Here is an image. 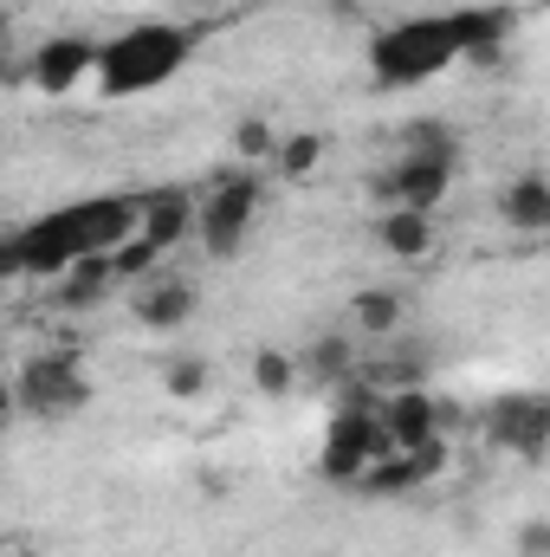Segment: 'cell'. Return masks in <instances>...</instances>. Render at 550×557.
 I'll use <instances>...</instances> for the list:
<instances>
[{"mask_svg": "<svg viewBox=\"0 0 550 557\" xmlns=\"http://www.w3.org/2000/svg\"><path fill=\"white\" fill-rule=\"evenodd\" d=\"M195 52V33L175 26V20H137L124 26L117 39H98V65H91V85L104 98H142L155 85H168Z\"/></svg>", "mask_w": 550, "mask_h": 557, "instance_id": "obj_1", "label": "cell"}, {"mask_svg": "<svg viewBox=\"0 0 550 557\" xmlns=\"http://www.w3.org/2000/svg\"><path fill=\"white\" fill-rule=\"evenodd\" d=\"M453 175H460V143L447 137L440 124H414L409 149H402L370 188H376V201H389V208H421V214H434V208L447 201Z\"/></svg>", "mask_w": 550, "mask_h": 557, "instance_id": "obj_2", "label": "cell"}, {"mask_svg": "<svg viewBox=\"0 0 550 557\" xmlns=\"http://www.w3.org/2000/svg\"><path fill=\"white\" fill-rule=\"evenodd\" d=\"M460 59V46H453V33H447V20L434 13V20H402V26H383L376 39H370V72H376V85L383 91H409V85H427L434 72H447Z\"/></svg>", "mask_w": 550, "mask_h": 557, "instance_id": "obj_3", "label": "cell"}, {"mask_svg": "<svg viewBox=\"0 0 550 557\" xmlns=\"http://www.w3.org/2000/svg\"><path fill=\"white\" fill-rule=\"evenodd\" d=\"M260 201H266V182L253 169H227L208 182V195L195 201V240L208 260H234L260 221Z\"/></svg>", "mask_w": 550, "mask_h": 557, "instance_id": "obj_4", "label": "cell"}, {"mask_svg": "<svg viewBox=\"0 0 550 557\" xmlns=\"http://www.w3.org/2000/svg\"><path fill=\"white\" fill-rule=\"evenodd\" d=\"M91 403V376L78 363V350H33L13 376V409H26L33 421H65Z\"/></svg>", "mask_w": 550, "mask_h": 557, "instance_id": "obj_5", "label": "cell"}, {"mask_svg": "<svg viewBox=\"0 0 550 557\" xmlns=\"http://www.w3.org/2000/svg\"><path fill=\"white\" fill-rule=\"evenodd\" d=\"M383 454H396L389 434H383V421L363 416V409H337L330 416V434H324V454H317V473L330 486H357V473L370 460H383Z\"/></svg>", "mask_w": 550, "mask_h": 557, "instance_id": "obj_6", "label": "cell"}, {"mask_svg": "<svg viewBox=\"0 0 550 557\" xmlns=\"http://www.w3.org/2000/svg\"><path fill=\"white\" fill-rule=\"evenodd\" d=\"M91 65H98V39H85V33H52V39L33 46L26 78H33V91L65 98V91H78V85L91 78Z\"/></svg>", "mask_w": 550, "mask_h": 557, "instance_id": "obj_7", "label": "cell"}, {"mask_svg": "<svg viewBox=\"0 0 550 557\" xmlns=\"http://www.w3.org/2000/svg\"><path fill=\"white\" fill-rule=\"evenodd\" d=\"M486 428H492L499 447H512V454L532 460V467L550 454V403L545 396H499V403L486 409Z\"/></svg>", "mask_w": 550, "mask_h": 557, "instance_id": "obj_8", "label": "cell"}, {"mask_svg": "<svg viewBox=\"0 0 550 557\" xmlns=\"http://www.w3.org/2000/svg\"><path fill=\"white\" fill-rule=\"evenodd\" d=\"M440 20H447V33H453L460 59H473V65H492V59L505 52L512 26H518V13H512V7H453V13H440Z\"/></svg>", "mask_w": 550, "mask_h": 557, "instance_id": "obj_9", "label": "cell"}, {"mask_svg": "<svg viewBox=\"0 0 550 557\" xmlns=\"http://www.w3.org/2000/svg\"><path fill=\"white\" fill-rule=\"evenodd\" d=\"M137 234L155 253H175L182 240H195V195L188 188H155L137 201Z\"/></svg>", "mask_w": 550, "mask_h": 557, "instance_id": "obj_10", "label": "cell"}, {"mask_svg": "<svg viewBox=\"0 0 550 557\" xmlns=\"http://www.w3.org/2000/svg\"><path fill=\"white\" fill-rule=\"evenodd\" d=\"M376 421H383V434H389V447H396V454L427 447L434 434H447V428H440V403H434L427 389H396V396H383Z\"/></svg>", "mask_w": 550, "mask_h": 557, "instance_id": "obj_11", "label": "cell"}, {"mask_svg": "<svg viewBox=\"0 0 550 557\" xmlns=\"http://www.w3.org/2000/svg\"><path fill=\"white\" fill-rule=\"evenodd\" d=\"M201 311V285L195 278H175V273H149L137 285V318L149 331H175Z\"/></svg>", "mask_w": 550, "mask_h": 557, "instance_id": "obj_12", "label": "cell"}, {"mask_svg": "<svg viewBox=\"0 0 550 557\" xmlns=\"http://www.w3.org/2000/svg\"><path fill=\"white\" fill-rule=\"evenodd\" d=\"M499 214H505V227H518V234H545L550 227V175L545 169L512 175V182L499 188Z\"/></svg>", "mask_w": 550, "mask_h": 557, "instance_id": "obj_13", "label": "cell"}, {"mask_svg": "<svg viewBox=\"0 0 550 557\" xmlns=\"http://www.w3.org/2000/svg\"><path fill=\"white\" fill-rule=\"evenodd\" d=\"M111 260L104 253H85V260H72L65 273H59V285H52V305L59 311H91V305H104L111 298Z\"/></svg>", "mask_w": 550, "mask_h": 557, "instance_id": "obj_14", "label": "cell"}, {"mask_svg": "<svg viewBox=\"0 0 550 557\" xmlns=\"http://www.w3.org/2000/svg\"><path fill=\"white\" fill-rule=\"evenodd\" d=\"M376 247L396 253V260H421V253L434 247V214H421V208H389V214L376 221Z\"/></svg>", "mask_w": 550, "mask_h": 557, "instance_id": "obj_15", "label": "cell"}, {"mask_svg": "<svg viewBox=\"0 0 550 557\" xmlns=\"http://www.w3.org/2000/svg\"><path fill=\"white\" fill-rule=\"evenodd\" d=\"M350 370H357V344H350L343 331H324V337L304 350V363H298V376H311V383H324V389H337Z\"/></svg>", "mask_w": 550, "mask_h": 557, "instance_id": "obj_16", "label": "cell"}, {"mask_svg": "<svg viewBox=\"0 0 550 557\" xmlns=\"http://www.w3.org/2000/svg\"><path fill=\"white\" fill-rule=\"evenodd\" d=\"M350 318H357L363 331H376V337H396L402 318H409V298H402V292H357V298H350Z\"/></svg>", "mask_w": 550, "mask_h": 557, "instance_id": "obj_17", "label": "cell"}, {"mask_svg": "<svg viewBox=\"0 0 550 557\" xmlns=\"http://www.w3.org/2000/svg\"><path fill=\"white\" fill-rule=\"evenodd\" d=\"M253 389H260V396H291V389H298V363H291V357H285V350H260V357H253Z\"/></svg>", "mask_w": 550, "mask_h": 557, "instance_id": "obj_18", "label": "cell"}, {"mask_svg": "<svg viewBox=\"0 0 550 557\" xmlns=\"http://www.w3.org/2000/svg\"><path fill=\"white\" fill-rule=\"evenodd\" d=\"M208 357H175L168 370H162V389L175 396V403H195V396H208Z\"/></svg>", "mask_w": 550, "mask_h": 557, "instance_id": "obj_19", "label": "cell"}, {"mask_svg": "<svg viewBox=\"0 0 550 557\" xmlns=\"http://www.w3.org/2000/svg\"><path fill=\"white\" fill-rule=\"evenodd\" d=\"M104 260H111V278H149L162 253H155V247H149L142 234H130V240H124V247H111Z\"/></svg>", "mask_w": 550, "mask_h": 557, "instance_id": "obj_20", "label": "cell"}, {"mask_svg": "<svg viewBox=\"0 0 550 557\" xmlns=\"http://www.w3.org/2000/svg\"><path fill=\"white\" fill-rule=\"evenodd\" d=\"M273 156H278V169H285V175H311V169H317V156H324V137H311V131L278 137Z\"/></svg>", "mask_w": 550, "mask_h": 557, "instance_id": "obj_21", "label": "cell"}, {"mask_svg": "<svg viewBox=\"0 0 550 557\" xmlns=\"http://www.w3.org/2000/svg\"><path fill=\"white\" fill-rule=\"evenodd\" d=\"M273 124L266 117H240L234 124V149H240V162H260V156H273Z\"/></svg>", "mask_w": 550, "mask_h": 557, "instance_id": "obj_22", "label": "cell"}, {"mask_svg": "<svg viewBox=\"0 0 550 557\" xmlns=\"http://www.w3.org/2000/svg\"><path fill=\"white\" fill-rule=\"evenodd\" d=\"M518 557H550V525L545 519H525V525H518Z\"/></svg>", "mask_w": 550, "mask_h": 557, "instance_id": "obj_23", "label": "cell"}, {"mask_svg": "<svg viewBox=\"0 0 550 557\" xmlns=\"http://www.w3.org/2000/svg\"><path fill=\"white\" fill-rule=\"evenodd\" d=\"M13 416V383H7V376H0V421Z\"/></svg>", "mask_w": 550, "mask_h": 557, "instance_id": "obj_24", "label": "cell"}, {"mask_svg": "<svg viewBox=\"0 0 550 557\" xmlns=\"http://www.w3.org/2000/svg\"><path fill=\"white\" fill-rule=\"evenodd\" d=\"M0 557H39V552H26V545H13V552H0Z\"/></svg>", "mask_w": 550, "mask_h": 557, "instance_id": "obj_25", "label": "cell"}, {"mask_svg": "<svg viewBox=\"0 0 550 557\" xmlns=\"http://www.w3.org/2000/svg\"><path fill=\"white\" fill-rule=\"evenodd\" d=\"M0 39H7V7H0Z\"/></svg>", "mask_w": 550, "mask_h": 557, "instance_id": "obj_26", "label": "cell"}, {"mask_svg": "<svg viewBox=\"0 0 550 557\" xmlns=\"http://www.w3.org/2000/svg\"><path fill=\"white\" fill-rule=\"evenodd\" d=\"M0 85H7V65H0Z\"/></svg>", "mask_w": 550, "mask_h": 557, "instance_id": "obj_27", "label": "cell"}]
</instances>
